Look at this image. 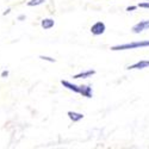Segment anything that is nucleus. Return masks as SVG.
<instances>
[{
    "label": "nucleus",
    "instance_id": "nucleus-1",
    "mask_svg": "<svg viewBox=\"0 0 149 149\" xmlns=\"http://www.w3.org/2000/svg\"><path fill=\"white\" fill-rule=\"evenodd\" d=\"M147 47H149V40H147V41H136V42H131V43H124V44L115 45V47H111V50L118 52V50H129V49L147 48Z\"/></svg>",
    "mask_w": 149,
    "mask_h": 149
},
{
    "label": "nucleus",
    "instance_id": "nucleus-2",
    "mask_svg": "<svg viewBox=\"0 0 149 149\" xmlns=\"http://www.w3.org/2000/svg\"><path fill=\"white\" fill-rule=\"evenodd\" d=\"M106 30V26L103 22H97L94 23L93 25L91 26V32L94 35V36H99V35H103Z\"/></svg>",
    "mask_w": 149,
    "mask_h": 149
},
{
    "label": "nucleus",
    "instance_id": "nucleus-3",
    "mask_svg": "<svg viewBox=\"0 0 149 149\" xmlns=\"http://www.w3.org/2000/svg\"><path fill=\"white\" fill-rule=\"evenodd\" d=\"M148 29H149V19H147V20H141L140 23L135 24L131 30H132L134 33H140V32H142V31H144V30H148Z\"/></svg>",
    "mask_w": 149,
    "mask_h": 149
},
{
    "label": "nucleus",
    "instance_id": "nucleus-4",
    "mask_svg": "<svg viewBox=\"0 0 149 149\" xmlns=\"http://www.w3.org/2000/svg\"><path fill=\"white\" fill-rule=\"evenodd\" d=\"M149 67V61L148 60H141L139 62H136V63L129 66L127 69H143V68H148Z\"/></svg>",
    "mask_w": 149,
    "mask_h": 149
},
{
    "label": "nucleus",
    "instance_id": "nucleus-5",
    "mask_svg": "<svg viewBox=\"0 0 149 149\" xmlns=\"http://www.w3.org/2000/svg\"><path fill=\"white\" fill-rule=\"evenodd\" d=\"M79 93L82 94V95L86 97V98H92V97H93L92 87H91V86H88V85H82V86H80Z\"/></svg>",
    "mask_w": 149,
    "mask_h": 149
},
{
    "label": "nucleus",
    "instance_id": "nucleus-6",
    "mask_svg": "<svg viewBox=\"0 0 149 149\" xmlns=\"http://www.w3.org/2000/svg\"><path fill=\"white\" fill-rule=\"evenodd\" d=\"M61 84H62V86H63V87H66V88H68V90H70V91H73V92H75V93H79L80 86H78V85H75V84H72V82H69V81H67V80H61Z\"/></svg>",
    "mask_w": 149,
    "mask_h": 149
},
{
    "label": "nucleus",
    "instance_id": "nucleus-7",
    "mask_svg": "<svg viewBox=\"0 0 149 149\" xmlns=\"http://www.w3.org/2000/svg\"><path fill=\"white\" fill-rule=\"evenodd\" d=\"M94 73H95V70H93V69H88V70L81 72V73H79V74H75V75L73 77V79H87V78L92 77Z\"/></svg>",
    "mask_w": 149,
    "mask_h": 149
},
{
    "label": "nucleus",
    "instance_id": "nucleus-8",
    "mask_svg": "<svg viewBox=\"0 0 149 149\" xmlns=\"http://www.w3.org/2000/svg\"><path fill=\"white\" fill-rule=\"evenodd\" d=\"M41 25H42V28H43L44 30H49V29H52V28L55 25V22H54V19H52V18H45V19L42 20Z\"/></svg>",
    "mask_w": 149,
    "mask_h": 149
},
{
    "label": "nucleus",
    "instance_id": "nucleus-9",
    "mask_svg": "<svg viewBox=\"0 0 149 149\" xmlns=\"http://www.w3.org/2000/svg\"><path fill=\"white\" fill-rule=\"evenodd\" d=\"M68 117H69V119L70 120H73V122H79V120H81L82 118H84V115L82 113H78V112H74V111H68Z\"/></svg>",
    "mask_w": 149,
    "mask_h": 149
},
{
    "label": "nucleus",
    "instance_id": "nucleus-10",
    "mask_svg": "<svg viewBox=\"0 0 149 149\" xmlns=\"http://www.w3.org/2000/svg\"><path fill=\"white\" fill-rule=\"evenodd\" d=\"M44 1H45V0H30V1L28 3V6H30V7L38 6V5H42Z\"/></svg>",
    "mask_w": 149,
    "mask_h": 149
},
{
    "label": "nucleus",
    "instance_id": "nucleus-11",
    "mask_svg": "<svg viewBox=\"0 0 149 149\" xmlns=\"http://www.w3.org/2000/svg\"><path fill=\"white\" fill-rule=\"evenodd\" d=\"M40 58H41V60H44V61H49V62H55V61H56V60H55V58H53V57L44 56V55H41V56H40Z\"/></svg>",
    "mask_w": 149,
    "mask_h": 149
},
{
    "label": "nucleus",
    "instance_id": "nucleus-12",
    "mask_svg": "<svg viewBox=\"0 0 149 149\" xmlns=\"http://www.w3.org/2000/svg\"><path fill=\"white\" fill-rule=\"evenodd\" d=\"M137 7H141V8H149V3H141L137 5Z\"/></svg>",
    "mask_w": 149,
    "mask_h": 149
},
{
    "label": "nucleus",
    "instance_id": "nucleus-13",
    "mask_svg": "<svg viewBox=\"0 0 149 149\" xmlns=\"http://www.w3.org/2000/svg\"><path fill=\"white\" fill-rule=\"evenodd\" d=\"M136 8H137V6H128V7H127V11L130 12V11H135Z\"/></svg>",
    "mask_w": 149,
    "mask_h": 149
},
{
    "label": "nucleus",
    "instance_id": "nucleus-14",
    "mask_svg": "<svg viewBox=\"0 0 149 149\" xmlns=\"http://www.w3.org/2000/svg\"><path fill=\"white\" fill-rule=\"evenodd\" d=\"M7 77H8V72L7 70H4L1 73V78H7Z\"/></svg>",
    "mask_w": 149,
    "mask_h": 149
},
{
    "label": "nucleus",
    "instance_id": "nucleus-15",
    "mask_svg": "<svg viewBox=\"0 0 149 149\" xmlns=\"http://www.w3.org/2000/svg\"><path fill=\"white\" fill-rule=\"evenodd\" d=\"M18 19H19V20H24V19H25V16H19Z\"/></svg>",
    "mask_w": 149,
    "mask_h": 149
},
{
    "label": "nucleus",
    "instance_id": "nucleus-16",
    "mask_svg": "<svg viewBox=\"0 0 149 149\" xmlns=\"http://www.w3.org/2000/svg\"><path fill=\"white\" fill-rule=\"evenodd\" d=\"M10 11H11V10H10V8H7V10H6L5 12H4V15H7V13H8V12H10Z\"/></svg>",
    "mask_w": 149,
    "mask_h": 149
}]
</instances>
